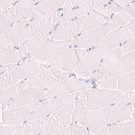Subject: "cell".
<instances>
[{
  "mask_svg": "<svg viewBox=\"0 0 135 135\" xmlns=\"http://www.w3.org/2000/svg\"><path fill=\"white\" fill-rule=\"evenodd\" d=\"M72 74L56 69H49L18 83L19 91L26 88L31 87L46 92L60 82L72 76Z\"/></svg>",
  "mask_w": 135,
  "mask_h": 135,
  "instance_id": "cell-1",
  "label": "cell"
},
{
  "mask_svg": "<svg viewBox=\"0 0 135 135\" xmlns=\"http://www.w3.org/2000/svg\"><path fill=\"white\" fill-rule=\"evenodd\" d=\"M135 93L125 92L111 105L109 123H119L135 118Z\"/></svg>",
  "mask_w": 135,
  "mask_h": 135,
  "instance_id": "cell-2",
  "label": "cell"
},
{
  "mask_svg": "<svg viewBox=\"0 0 135 135\" xmlns=\"http://www.w3.org/2000/svg\"><path fill=\"white\" fill-rule=\"evenodd\" d=\"M102 43L88 51L86 56L75 70L74 73L81 78L91 76L96 71L106 54L109 52Z\"/></svg>",
  "mask_w": 135,
  "mask_h": 135,
  "instance_id": "cell-3",
  "label": "cell"
},
{
  "mask_svg": "<svg viewBox=\"0 0 135 135\" xmlns=\"http://www.w3.org/2000/svg\"><path fill=\"white\" fill-rule=\"evenodd\" d=\"M82 91L90 111L111 106L124 93L105 89H90Z\"/></svg>",
  "mask_w": 135,
  "mask_h": 135,
  "instance_id": "cell-4",
  "label": "cell"
},
{
  "mask_svg": "<svg viewBox=\"0 0 135 135\" xmlns=\"http://www.w3.org/2000/svg\"><path fill=\"white\" fill-rule=\"evenodd\" d=\"M92 88V84L90 81L72 76L60 82L52 88L46 91L42 100H44L70 94Z\"/></svg>",
  "mask_w": 135,
  "mask_h": 135,
  "instance_id": "cell-5",
  "label": "cell"
},
{
  "mask_svg": "<svg viewBox=\"0 0 135 135\" xmlns=\"http://www.w3.org/2000/svg\"><path fill=\"white\" fill-rule=\"evenodd\" d=\"M60 126L56 115L27 121L18 127L12 135H40Z\"/></svg>",
  "mask_w": 135,
  "mask_h": 135,
  "instance_id": "cell-6",
  "label": "cell"
},
{
  "mask_svg": "<svg viewBox=\"0 0 135 135\" xmlns=\"http://www.w3.org/2000/svg\"><path fill=\"white\" fill-rule=\"evenodd\" d=\"M80 62L73 49H67L57 53L43 64L46 69L55 68L72 73Z\"/></svg>",
  "mask_w": 135,
  "mask_h": 135,
  "instance_id": "cell-7",
  "label": "cell"
},
{
  "mask_svg": "<svg viewBox=\"0 0 135 135\" xmlns=\"http://www.w3.org/2000/svg\"><path fill=\"white\" fill-rule=\"evenodd\" d=\"M72 40L56 41L48 38L29 54V58L43 64L57 53L67 49Z\"/></svg>",
  "mask_w": 135,
  "mask_h": 135,
  "instance_id": "cell-8",
  "label": "cell"
},
{
  "mask_svg": "<svg viewBox=\"0 0 135 135\" xmlns=\"http://www.w3.org/2000/svg\"><path fill=\"white\" fill-rule=\"evenodd\" d=\"M111 113V106L90 111L76 122L77 124L83 125L94 134L109 123Z\"/></svg>",
  "mask_w": 135,
  "mask_h": 135,
  "instance_id": "cell-9",
  "label": "cell"
},
{
  "mask_svg": "<svg viewBox=\"0 0 135 135\" xmlns=\"http://www.w3.org/2000/svg\"><path fill=\"white\" fill-rule=\"evenodd\" d=\"M43 100L29 105L4 110L0 113V126H18L27 120L34 111L43 103Z\"/></svg>",
  "mask_w": 135,
  "mask_h": 135,
  "instance_id": "cell-10",
  "label": "cell"
},
{
  "mask_svg": "<svg viewBox=\"0 0 135 135\" xmlns=\"http://www.w3.org/2000/svg\"><path fill=\"white\" fill-rule=\"evenodd\" d=\"M75 93L48 99L34 111L26 121L50 116L58 112L64 106L74 100Z\"/></svg>",
  "mask_w": 135,
  "mask_h": 135,
  "instance_id": "cell-11",
  "label": "cell"
},
{
  "mask_svg": "<svg viewBox=\"0 0 135 135\" xmlns=\"http://www.w3.org/2000/svg\"><path fill=\"white\" fill-rule=\"evenodd\" d=\"M110 32L108 24L90 31L82 32L72 39L71 45L73 48L87 50L100 44Z\"/></svg>",
  "mask_w": 135,
  "mask_h": 135,
  "instance_id": "cell-12",
  "label": "cell"
},
{
  "mask_svg": "<svg viewBox=\"0 0 135 135\" xmlns=\"http://www.w3.org/2000/svg\"><path fill=\"white\" fill-rule=\"evenodd\" d=\"M86 15L59 24L53 30L49 38L56 41H65L75 38L80 32Z\"/></svg>",
  "mask_w": 135,
  "mask_h": 135,
  "instance_id": "cell-13",
  "label": "cell"
},
{
  "mask_svg": "<svg viewBox=\"0 0 135 135\" xmlns=\"http://www.w3.org/2000/svg\"><path fill=\"white\" fill-rule=\"evenodd\" d=\"M30 21L29 20L12 25L0 36V45L7 47L18 49L24 42L25 31Z\"/></svg>",
  "mask_w": 135,
  "mask_h": 135,
  "instance_id": "cell-14",
  "label": "cell"
},
{
  "mask_svg": "<svg viewBox=\"0 0 135 135\" xmlns=\"http://www.w3.org/2000/svg\"><path fill=\"white\" fill-rule=\"evenodd\" d=\"M46 70L43 64L29 58L19 62L10 73L14 80L21 83Z\"/></svg>",
  "mask_w": 135,
  "mask_h": 135,
  "instance_id": "cell-15",
  "label": "cell"
},
{
  "mask_svg": "<svg viewBox=\"0 0 135 135\" xmlns=\"http://www.w3.org/2000/svg\"><path fill=\"white\" fill-rule=\"evenodd\" d=\"M45 93L33 88L22 89L14 95L4 110L37 103L43 99Z\"/></svg>",
  "mask_w": 135,
  "mask_h": 135,
  "instance_id": "cell-16",
  "label": "cell"
},
{
  "mask_svg": "<svg viewBox=\"0 0 135 135\" xmlns=\"http://www.w3.org/2000/svg\"><path fill=\"white\" fill-rule=\"evenodd\" d=\"M135 20L125 26L110 31L101 43L109 51L121 46L135 32Z\"/></svg>",
  "mask_w": 135,
  "mask_h": 135,
  "instance_id": "cell-17",
  "label": "cell"
},
{
  "mask_svg": "<svg viewBox=\"0 0 135 135\" xmlns=\"http://www.w3.org/2000/svg\"><path fill=\"white\" fill-rule=\"evenodd\" d=\"M123 55L120 47L108 52L94 73L90 77L91 80L98 82L111 70L119 59Z\"/></svg>",
  "mask_w": 135,
  "mask_h": 135,
  "instance_id": "cell-18",
  "label": "cell"
},
{
  "mask_svg": "<svg viewBox=\"0 0 135 135\" xmlns=\"http://www.w3.org/2000/svg\"><path fill=\"white\" fill-rule=\"evenodd\" d=\"M37 1H21L7 9L13 23L25 21L31 17Z\"/></svg>",
  "mask_w": 135,
  "mask_h": 135,
  "instance_id": "cell-19",
  "label": "cell"
},
{
  "mask_svg": "<svg viewBox=\"0 0 135 135\" xmlns=\"http://www.w3.org/2000/svg\"><path fill=\"white\" fill-rule=\"evenodd\" d=\"M135 57V51L123 55L117 61L110 71L101 79L115 78L134 71Z\"/></svg>",
  "mask_w": 135,
  "mask_h": 135,
  "instance_id": "cell-20",
  "label": "cell"
},
{
  "mask_svg": "<svg viewBox=\"0 0 135 135\" xmlns=\"http://www.w3.org/2000/svg\"><path fill=\"white\" fill-rule=\"evenodd\" d=\"M58 21L54 11L40 18L30 22L24 35V41L47 28Z\"/></svg>",
  "mask_w": 135,
  "mask_h": 135,
  "instance_id": "cell-21",
  "label": "cell"
},
{
  "mask_svg": "<svg viewBox=\"0 0 135 135\" xmlns=\"http://www.w3.org/2000/svg\"><path fill=\"white\" fill-rule=\"evenodd\" d=\"M56 25L57 24L55 23L47 28L24 41L18 49L26 55L29 54L49 38Z\"/></svg>",
  "mask_w": 135,
  "mask_h": 135,
  "instance_id": "cell-22",
  "label": "cell"
},
{
  "mask_svg": "<svg viewBox=\"0 0 135 135\" xmlns=\"http://www.w3.org/2000/svg\"><path fill=\"white\" fill-rule=\"evenodd\" d=\"M19 49H12L0 45V66L21 62L26 56Z\"/></svg>",
  "mask_w": 135,
  "mask_h": 135,
  "instance_id": "cell-23",
  "label": "cell"
},
{
  "mask_svg": "<svg viewBox=\"0 0 135 135\" xmlns=\"http://www.w3.org/2000/svg\"><path fill=\"white\" fill-rule=\"evenodd\" d=\"M66 1H43L35 6L31 18L32 20L40 18L62 8Z\"/></svg>",
  "mask_w": 135,
  "mask_h": 135,
  "instance_id": "cell-24",
  "label": "cell"
},
{
  "mask_svg": "<svg viewBox=\"0 0 135 135\" xmlns=\"http://www.w3.org/2000/svg\"><path fill=\"white\" fill-rule=\"evenodd\" d=\"M135 13L127 7L116 14L108 23L109 31L125 26L135 20Z\"/></svg>",
  "mask_w": 135,
  "mask_h": 135,
  "instance_id": "cell-25",
  "label": "cell"
},
{
  "mask_svg": "<svg viewBox=\"0 0 135 135\" xmlns=\"http://www.w3.org/2000/svg\"><path fill=\"white\" fill-rule=\"evenodd\" d=\"M109 22L104 17L91 11L84 20L80 32L96 29L107 25Z\"/></svg>",
  "mask_w": 135,
  "mask_h": 135,
  "instance_id": "cell-26",
  "label": "cell"
},
{
  "mask_svg": "<svg viewBox=\"0 0 135 135\" xmlns=\"http://www.w3.org/2000/svg\"><path fill=\"white\" fill-rule=\"evenodd\" d=\"M75 94L74 99L75 104L72 118L73 123L75 122L90 112L87 104L85 95L82 91L76 92Z\"/></svg>",
  "mask_w": 135,
  "mask_h": 135,
  "instance_id": "cell-27",
  "label": "cell"
},
{
  "mask_svg": "<svg viewBox=\"0 0 135 135\" xmlns=\"http://www.w3.org/2000/svg\"><path fill=\"white\" fill-rule=\"evenodd\" d=\"M93 10L92 1H86L78 8H75L65 14L56 23L59 24L83 16Z\"/></svg>",
  "mask_w": 135,
  "mask_h": 135,
  "instance_id": "cell-28",
  "label": "cell"
},
{
  "mask_svg": "<svg viewBox=\"0 0 135 135\" xmlns=\"http://www.w3.org/2000/svg\"><path fill=\"white\" fill-rule=\"evenodd\" d=\"M135 71L118 76L117 90L123 92L135 90Z\"/></svg>",
  "mask_w": 135,
  "mask_h": 135,
  "instance_id": "cell-29",
  "label": "cell"
},
{
  "mask_svg": "<svg viewBox=\"0 0 135 135\" xmlns=\"http://www.w3.org/2000/svg\"><path fill=\"white\" fill-rule=\"evenodd\" d=\"M75 102L73 100L65 105L56 113L60 125L65 127L72 123V116L74 111Z\"/></svg>",
  "mask_w": 135,
  "mask_h": 135,
  "instance_id": "cell-30",
  "label": "cell"
},
{
  "mask_svg": "<svg viewBox=\"0 0 135 135\" xmlns=\"http://www.w3.org/2000/svg\"><path fill=\"white\" fill-rule=\"evenodd\" d=\"M18 84L0 92V113L4 110L9 101L19 91Z\"/></svg>",
  "mask_w": 135,
  "mask_h": 135,
  "instance_id": "cell-31",
  "label": "cell"
},
{
  "mask_svg": "<svg viewBox=\"0 0 135 135\" xmlns=\"http://www.w3.org/2000/svg\"><path fill=\"white\" fill-rule=\"evenodd\" d=\"M124 123H109L92 135H119Z\"/></svg>",
  "mask_w": 135,
  "mask_h": 135,
  "instance_id": "cell-32",
  "label": "cell"
},
{
  "mask_svg": "<svg viewBox=\"0 0 135 135\" xmlns=\"http://www.w3.org/2000/svg\"><path fill=\"white\" fill-rule=\"evenodd\" d=\"M19 83L13 79L10 73L0 76V92Z\"/></svg>",
  "mask_w": 135,
  "mask_h": 135,
  "instance_id": "cell-33",
  "label": "cell"
},
{
  "mask_svg": "<svg viewBox=\"0 0 135 135\" xmlns=\"http://www.w3.org/2000/svg\"><path fill=\"white\" fill-rule=\"evenodd\" d=\"M97 85L102 89L117 90L118 87L117 77L107 79H102L97 82Z\"/></svg>",
  "mask_w": 135,
  "mask_h": 135,
  "instance_id": "cell-34",
  "label": "cell"
},
{
  "mask_svg": "<svg viewBox=\"0 0 135 135\" xmlns=\"http://www.w3.org/2000/svg\"><path fill=\"white\" fill-rule=\"evenodd\" d=\"M12 24L8 10L2 12L0 15V36L10 27Z\"/></svg>",
  "mask_w": 135,
  "mask_h": 135,
  "instance_id": "cell-35",
  "label": "cell"
},
{
  "mask_svg": "<svg viewBox=\"0 0 135 135\" xmlns=\"http://www.w3.org/2000/svg\"><path fill=\"white\" fill-rule=\"evenodd\" d=\"M135 32L131 35L127 40L120 47L123 54H128L135 50Z\"/></svg>",
  "mask_w": 135,
  "mask_h": 135,
  "instance_id": "cell-36",
  "label": "cell"
},
{
  "mask_svg": "<svg viewBox=\"0 0 135 135\" xmlns=\"http://www.w3.org/2000/svg\"><path fill=\"white\" fill-rule=\"evenodd\" d=\"M119 135H135V120L124 123Z\"/></svg>",
  "mask_w": 135,
  "mask_h": 135,
  "instance_id": "cell-37",
  "label": "cell"
},
{
  "mask_svg": "<svg viewBox=\"0 0 135 135\" xmlns=\"http://www.w3.org/2000/svg\"><path fill=\"white\" fill-rule=\"evenodd\" d=\"M85 1H66L63 6L62 8L64 15L69 12L75 8L79 7Z\"/></svg>",
  "mask_w": 135,
  "mask_h": 135,
  "instance_id": "cell-38",
  "label": "cell"
},
{
  "mask_svg": "<svg viewBox=\"0 0 135 135\" xmlns=\"http://www.w3.org/2000/svg\"><path fill=\"white\" fill-rule=\"evenodd\" d=\"M18 126L13 125L0 126V135H12Z\"/></svg>",
  "mask_w": 135,
  "mask_h": 135,
  "instance_id": "cell-39",
  "label": "cell"
},
{
  "mask_svg": "<svg viewBox=\"0 0 135 135\" xmlns=\"http://www.w3.org/2000/svg\"><path fill=\"white\" fill-rule=\"evenodd\" d=\"M17 64H11L0 66V76L10 73L15 68Z\"/></svg>",
  "mask_w": 135,
  "mask_h": 135,
  "instance_id": "cell-40",
  "label": "cell"
},
{
  "mask_svg": "<svg viewBox=\"0 0 135 135\" xmlns=\"http://www.w3.org/2000/svg\"><path fill=\"white\" fill-rule=\"evenodd\" d=\"M17 2L16 1H0V9L2 12L7 10Z\"/></svg>",
  "mask_w": 135,
  "mask_h": 135,
  "instance_id": "cell-41",
  "label": "cell"
},
{
  "mask_svg": "<svg viewBox=\"0 0 135 135\" xmlns=\"http://www.w3.org/2000/svg\"><path fill=\"white\" fill-rule=\"evenodd\" d=\"M73 49L80 62L84 59L87 54V50L78 48H73Z\"/></svg>",
  "mask_w": 135,
  "mask_h": 135,
  "instance_id": "cell-42",
  "label": "cell"
},
{
  "mask_svg": "<svg viewBox=\"0 0 135 135\" xmlns=\"http://www.w3.org/2000/svg\"><path fill=\"white\" fill-rule=\"evenodd\" d=\"M114 2L122 8L123 9H124L130 4H132V2H134L133 1H114Z\"/></svg>",
  "mask_w": 135,
  "mask_h": 135,
  "instance_id": "cell-43",
  "label": "cell"
},
{
  "mask_svg": "<svg viewBox=\"0 0 135 135\" xmlns=\"http://www.w3.org/2000/svg\"><path fill=\"white\" fill-rule=\"evenodd\" d=\"M109 2L108 1H92L93 9L102 6Z\"/></svg>",
  "mask_w": 135,
  "mask_h": 135,
  "instance_id": "cell-44",
  "label": "cell"
},
{
  "mask_svg": "<svg viewBox=\"0 0 135 135\" xmlns=\"http://www.w3.org/2000/svg\"><path fill=\"white\" fill-rule=\"evenodd\" d=\"M2 11H1V9H0V15H1V13H2Z\"/></svg>",
  "mask_w": 135,
  "mask_h": 135,
  "instance_id": "cell-45",
  "label": "cell"
},
{
  "mask_svg": "<svg viewBox=\"0 0 135 135\" xmlns=\"http://www.w3.org/2000/svg\"><path fill=\"white\" fill-rule=\"evenodd\" d=\"M40 135H45V133H44V134H41Z\"/></svg>",
  "mask_w": 135,
  "mask_h": 135,
  "instance_id": "cell-46",
  "label": "cell"
}]
</instances>
